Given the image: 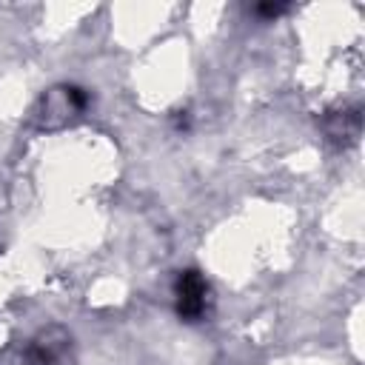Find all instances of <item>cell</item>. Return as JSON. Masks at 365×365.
Instances as JSON below:
<instances>
[{"label":"cell","mask_w":365,"mask_h":365,"mask_svg":"<svg viewBox=\"0 0 365 365\" xmlns=\"http://www.w3.org/2000/svg\"><path fill=\"white\" fill-rule=\"evenodd\" d=\"M202 297H205V282L194 271L182 274V279H180V311L185 317H197L205 308Z\"/></svg>","instance_id":"1"}]
</instances>
